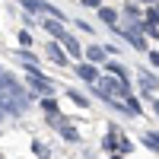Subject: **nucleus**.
<instances>
[{
    "label": "nucleus",
    "instance_id": "nucleus-1",
    "mask_svg": "<svg viewBox=\"0 0 159 159\" xmlns=\"http://www.w3.org/2000/svg\"><path fill=\"white\" fill-rule=\"evenodd\" d=\"M32 89L42 92V96H48V92H51V83H48V80H42V76H35V80H32Z\"/></svg>",
    "mask_w": 159,
    "mask_h": 159
},
{
    "label": "nucleus",
    "instance_id": "nucleus-2",
    "mask_svg": "<svg viewBox=\"0 0 159 159\" xmlns=\"http://www.w3.org/2000/svg\"><path fill=\"white\" fill-rule=\"evenodd\" d=\"M102 89H111V92H121V96H124V83H118V80H105V83H102Z\"/></svg>",
    "mask_w": 159,
    "mask_h": 159
},
{
    "label": "nucleus",
    "instance_id": "nucleus-3",
    "mask_svg": "<svg viewBox=\"0 0 159 159\" xmlns=\"http://www.w3.org/2000/svg\"><path fill=\"white\" fill-rule=\"evenodd\" d=\"M48 54H51V57H54L57 64H67V61H64V54H61V51H57V45H51V48H48Z\"/></svg>",
    "mask_w": 159,
    "mask_h": 159
},
{
    "label": "nucleus",
    "instance_id": "nucleus-4",
    "mask_svg": "<svg viewBox=\"0 0 159 159\" xmlns=\"http://www.w3.org/2000/svg\"><path fill=\"white\" fill-rule=\"evenodd\" d=\"M48 32H51V35H57V38H64V29H61L57 22H48Z\"/></svg>",
    "mask_w": 159,
    "mask_h": 159
},
{
    "label": "nucleus",
    "instance_id": "nucleus-5",
    "mask_svg": "<svg viewBox=\"0 0 159 159\" xmlns=\"http://www.w3.org/2000/svg\"><path fill=\"white\" fill-rule=\"evenodd\" d=\"M80 76H83V80H96V70H92V67H80Z\"/></svg>",
    "mask_w": 159,
    "mask_h": 159
},
{
    "label": "nucleus",
    "instance_id": "nucleus-6",
    "mask_svg": "<svg viewBox=\"0 0 159 159\" xmlns=\"http://www.w3.org/2000/svg\"><path fill=\"white\" fill-rule=\"evenodd\" d=\"M64 42H67V48L73 51V54H76V51H80V48H76V42H73V38H70V35H64Z\"/></svg>",
    "mask_w": 159,
    "mask_h": 159
},
{
    "label": "nucleus",
    "instance_id": "nucleus-7",
    "mask_svg": "<svg viewBox=\"0 0 159 159\" xmlns=\"http://www.w3.org/2000/svg\"><path fill=\"white\" fill-rule=\"evenodd\" d=\"M147 143H150V147H156V150H159V137H156V134H147Z\"/></svg>",
    "mask_w": 159,
    "mask_h": 159
}]
</instances>
